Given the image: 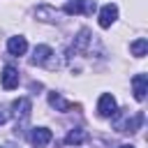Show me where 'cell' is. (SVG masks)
Segmentation results:
<instances>
[{
    "label": "cell",
    "mask_w": 148,
    "mask_h": 148,
    "mask_svg": "<svg viewBox=\"0 0 148 148\" xmlns=\"http://www.w3.org/2000/svg\"><path fill=\"white\" fill-rule=\"evenodd\" d=\"M37 18L46 21V23H56L58 21V12L51 9V7H37Z\"/></svg>",
    "instance_id": "14"
},
{
    "label": "cell",
    "mask_w": 148,
    "mask_h": 148,
    "mask_svg": "<svg viewBox=\"0 0 148 148\" xmlns=\"http://www.w3.org/2000/svg\"><path fill=\"white\" fill-rule=\"evenodd\" d=\"M141 123H143V116H141V113H136L132 120L127 118V120L118 123V132H136V130L141 127Z\"/></svg>",
    "instance_id": "12"
},
{
    "label": "cell",
    "mask_w": 148,
    "mask_h": 148,
    "mask_svg": "<svg viewBox=\"0 0 148 148\" xmlns=\"http://www.w3.org/2000/svg\"><path fill=\"white\" fill-rule=\"evenodd\" d=\"M51 139H53V134H51V130H49V127H35V130H32V134H30V141H32L37 148L46 146Z\"/></svg>",
    "instance_id": "9"
},
{
    "label": "cell",
    "mask_w": 148,
    "mask_h": 148,
    "mask_svg": "<svg viewBox=\"0 0 148 148\" xmlns=\"http://www.w3.org/2000/svg\"><path fill=\"white\" fill-rule=\"evenodd\" d=\"M118 148H134V146H130V143H123V146H118Z\"/></svg>",
    "instance_id": "17"
},
{
    "label": "cell",
    "mask_w": 148,
    "mask_h": 148,
    "mask_svg": "<svg viewBox=\"0 0 148 148\" xmlns=\"http://www.w3.org/2000/svg\"><path fill=\"white\" fill-rule=\"evenodd\" d=\"M116 111H118L116 97L109 95V92L99 95V99H97V113H99L102 118H111V116H116Z\"/></svg>",
    "instance_id": "2"
},
{
    "label": "cell",
    "mask_w": 148,
    "mask_h": 148,
    "mask_svg": "<svg viewBox=\"0 0 148 148\" xmlns=\"http://www.w3.org/2000/svg\"><path fill=\"white\" fill-rule=\"evenodd\" d=\"M90 42H92V35H90L88 28H83V30L76 35V39H74V51H76V53H86L88 46H90Z\"/></svg>",
    "instance_id": "10"
},
{
    "label": "cell",
    "mask_w": 148,
    "mask_h": 148,
    "mask_svg": "<svg viewBox=\"0 0 148 148\" xmlns=\"http://www.w3.org/2000/svg\"><path fill=\"white\" fill-rule=\"evenodd\" d=\"M132 88H134V97L139 102H143L146 99V92H148V76L146 74H136L132 79Z\"/></svg>",
    "instance_id": "6"
},
{
    "label": "cell",
    "mask_w": 148,
    "mask_h": 148,
    "mask_svg": "<svg viewBox=\"0 0 148 148\" xmlns=\"http://www.w3.org/2000/svg\"><path fill=\"white\" fill-rule=\"evenodd\" d=\"M32 65H39V67H49V69H53V67H56V53H53V49L46 46V44L35 46Z\"/></svg>",
    "instance_id": "1"
},
{
    "label": "cell",
    "mask_w": 148,
    "mask_h": 148,
    "mask_svg": "<svg viewBox=\"0 0 148 148\" xmlns=\"http://www.w3.org/2000/svg\"><path fill=\"white\" fill-rule=\"evenodd\" d=\"M9 120V111H7V106H0V125H5Z\"/></svg>",
    "instance_id": "16"
},
{
    "label": "cell",
    "mask_w": 148,
    "mask_h": 148,
    "mask_svg": "<svg viewBox=\"0 0 148 148\" xmlns=\"http://www.w3.org/2000/svg\"><path fill=\"white\" fill-rule=\"evenodd\" d=\"M62 12L65 14H92L95 12V2H90V0H69L65 7H62Z\"/></svg>",
    "instance_id": "3"
},
{
    "label": "cell",
    "mask_w": 148,
    "mask_h": 148,
    "mask_svg": "<svg viewBox=\"0 0 148 148\" xmlns=\"http://www.w3.org/2000/svg\"><path fill=\"white\" fill-rule=\"evenodd\" d=\"M86 141V132L81 130V127H74L67 136H65V143L67 146H79V143H83Z\"/></svg>",
    "instance_id": "13"
},
{
    "label": "cell",
    "mask_w": 148,
    "mask_h": 148,
    "mask_svg": "<svg viewBox=\"0 0 148 148\" xmlns=\"http://www.w3.org/2000/svg\"><path fill=\"white\" fill-rule=\"evenodd\" d=\"M49 104H51L56 111H62V113H67V111H72V109H74V104H72V102H67V99H62L58 92H49Z\"/></svg>",
    "instance_id": "11"
},
{
    "label": "cell",
    "mask_w": 148,
    "mask_h": 148,
    "mask_svg": "<svg viewBox=\"0 0 148 148\" xmlns=\"http://www.w3.org/2000/svg\"><path fill=\"white\" fill-rule=\"evenodd\" d=\"M7 51H9L12 56H23V53L28 51V42H25V37H21V35L9 37V39H7Z\"/></svg>",
    "instance_id": "7"
},
{
    "label": "cell",
    "mask_w": 148,
    "mask_h": 148,
    "mask_svg": "<svg viewBox=\"0 0 148 148\" xmlns=\"http://www.w3.org/2000/svg\"><path fill=\"white\" fill-rule=\"evenodd\" d=\"M0 83H2L5 90H14V88L18 86V69L12 67V65H7V67L2 69V74H0Z\"/></svg>",
    "instance_id": "5"
},
{
    "label": "cell",
    "mask_w": 148,
    "mask_h": 148,
    "mask_svg": "<svg viewBox=\"0 0 148 148\" xmlns=\"http://www.w3.org/2000/svg\"><path fill=\"white\" fill-rule=\"evenodd\" d=\"M12 109H14V116H16V118L25 120V118L30 116L32 104H30V99H28V97H18V99H14V102H12Z\"/></svg>",
    "instance_id": "8"
},
{
    "label": "cell",
    "mask_w": 148,
    "mask_h": 148,
    "mask_svg": "<svg viewBox=\"0 0 148 148\" xmlns=\"http://www.w3.org/2000/svg\"><path fill=\"white\" fill-rule=\"evenodd\" d=\"M130 49H132V56H136V58H143L146 56V51H148V42L141 37V39H134L132 44H130Z\"/></svg>",
    "instance_id": "15"
},
{
    "label": "cell",
    "mask_w": 148,
    "mask_h": 148,
    "mask_svg": "<svg viewBox=\"0 0 148 148\" xmlns=\"http://www.w3.org/2000/svg\"><path fill=\"white\" fill-rule=\"evenodd\" d=\"M116 18H118V7L113 2H109L99 9V28H111L116 23Z\"/></svg>",
    "instance_id": "4"
}]
</instances>
